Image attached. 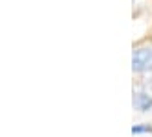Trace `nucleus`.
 Listing matches in <instances>:
<instances>
[{
	"instance_id": "3",
	"label": "nucleus",
	"mask_w": 152,
	"mask_h": 137,
	"mask_svg": "<svg viewBox=\"0 0 152 137\" xmlns=\"http://www.w3.org/2000/svg\"><path fill=\"white\" fill-rule=\"evenodd\" d=\"M143 133H152V126L147 124V122L132 126V135H143Z\"/></svg>"
},
{
	"instance_id": "2",
	"label": "nucleus",
	"mask_w": 152,
	"mask_h": 137,
	"mask_svg": "<svg viewBox=\"0 0 152 137\" xmlns=\"http://www.w3.org/2000/svg\"><path fill=\"white\" fill-rule=\"evenodd\" d=\"M132 104H134V109H137L139 113H147L152 109V96L145 91H137V93H134Z\"/></svg>"
},
{
	"instance_id": "1",
	"label": "nucleus",
	"mask_w": 152,
	"mask_h": 137,
	"mask_svg": "<svg viewBox=\"0 0 152 137\" xmlns=\"http://www.w3.org/2000/svg\"><path fill=\"white\" fill-rule=\"evenodd\" d=\"M132 71L134 72H147L152 71V47L135 48L132 54Z\"/></svg>"
}]
</instances>
